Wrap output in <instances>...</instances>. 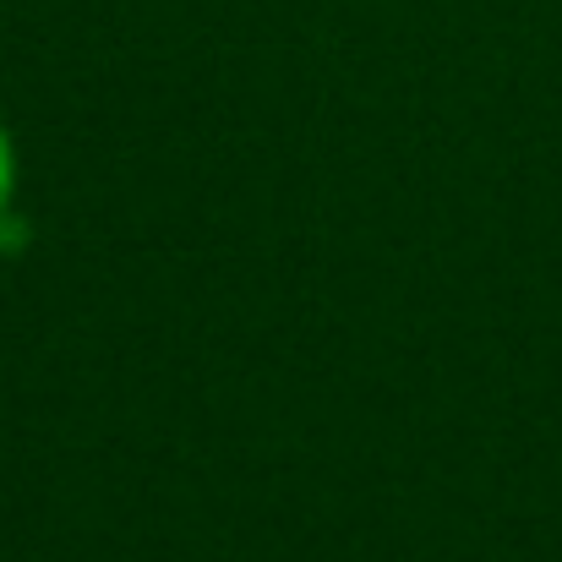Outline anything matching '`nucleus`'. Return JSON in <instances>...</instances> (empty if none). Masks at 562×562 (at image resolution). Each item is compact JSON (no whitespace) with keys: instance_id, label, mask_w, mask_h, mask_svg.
Instances as JSON below:
<instances>
[{"instance_id":"f257e3e1","label":"nucleus","mask_w":562,"mask_h":562,"mask_svg":"<svg viewBox=\"0 0 562 562\" xmlns=\"http://www.w3.org/2000/svg\"><path fill=\"white\" fill-rule=\"evenodd\" d=\"M5 207H16V143H11V132L0 121V213Z\"/></svg>"},{"instance_id":"f03ea898","label":"nucleus","mask_w":562,"mask_h":562,"mask_svg":"<svg viewBox=\"0 0 562 562\" xmlns=\"http://www.w3.org/2000/svg\"><path fill=\"white\" fill-rule=\"evenodd\" d=\"M22 246H27V218L16 207H5L0 213V257H16Z\"/></svg>"}]
</instances>
